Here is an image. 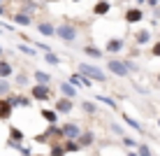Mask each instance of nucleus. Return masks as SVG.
Returning <instances> with one entry per match:
<instances>
[{
    "label": "nucleus",
    "mask_w": 160,
    "mask_h": 156,
    "mask_svg": "<svg viewBox=\"0 0 160 156\" xmlns=\"http://www.w3.org/2000/svg\"><path fill=\"white\" fill-rule=\"evenodd\" d=\"M107 70L112 72L114 77H118V79H128V77H130L128 68H125V63L121 58H109L107 61Z\"/></svg>",
    "instance_id": "obj_3"
},
{
    "label": "nucleus",
    "mask_w": 160,
    "mask_h": 156,
    "mask_svg": "<svg viewBox=\"0 0 160 156\" xmlns=\"http://www.w3.org/2000/svg\"><path fill=\"white\" fill-rule=\"evenodd\" d=\"M158 82H160V77H158Z\"/></svg>",
    "instance_id": "obj_45"
},
{
    "label": "nucleus",
    "mask_w": 160,
    "mask_h": 156,
    "mask_svg": "<svg viewBox=\"0 0 160 156\" xmlns=\"http://www.w3.org/2000/svg\"><path fill=\"white\" fill-rule=\"evenodd\" d=\"M40 114H42V119L47 121L49 126H56L58 121H60V119H58V112H56V110H49V107H42V112H40Z\"/></svg>",
    "instance_id": "obj_15"
},
{
    "label": "nucleus",
    "mask_w": 160,
    "mask_h": 156,
    "mask_svg": "<svg viewBox=\"0 0 160 156\" xmlns=\"http://www.w3.org/2000/svg\"><path fill=\"white\" fill-rule=\"evenodd\" d=\"M0 7H2V0H0Z\"/></svg>",
    "instance_id": "obj_43"
},
{
    "label": "nucleus",
    "mask_w": 160,
    "mask_h": 156,
    "mask_svg": "<svg viewBox=\"0 0 160 156\" xmlns=\"http://www.w3.org/2000/svg\"><path fill=\"white\" fill-rule=\"evenodd\" d=\"M9 89H12V82L0 79V98H2V96H7V93H9Z\"/></svg>",
    "instance_id": "obj_29"
},
{
    "label": "nucleus",
    "mask_w": 160,
    "mask_h": 156,
    "mask_svg": "<svg viewBox=\"0 0 160 156\" xmlns=\"http://www.w3.org/2000/svg\"><path fill=\"white\" fill-rule=\"evenodd\" d=\"M77 142H79L81 149H84V147H91V144L95 142V133H93V131H81V135L77 137Z\"/></svg>",
    "instance_id": "obj_14"
},
{
    "label": "nucleus",
    "mask_w": 160,
    "mask_h": 156,
    "mask_svg": "<svg viewBox=\"0 0 160 156\" xmlns=\"http://www.w3.org/2000/svg\"><path fill=\"white\" fill-rule=\"evenodd\" d=\"M123 47H125V40H121V37H112V40L104 44V51H107V54H118V51H123Z\"/></svg>",
    "instance_id": "obj_10"
},
{
    "label": "nucleus",
    "mask_w": 160,
    "mask_h": 156,
    "mask_svg": "<svg viewBox=\"0 0 160 156\" xmlns=\"http://www.w3.org/2000/svg\"><path fill=\"white\" fill-rule=\"evenodd\" d=\"M123 144H125V147H128V149H137V142L132 140L130 135H125V137H123Z\"/></svg>",
    "instance_id": "obj_34"
},
{
    "label": "nucleus",
    "mask_w": 160,
    "mask_h": 156,
    "mask_svg": "<svg viewBox=\"0 0 160 156\" xmlns=\"http://www.w3.org/2000/svg\"><path fill=\"white\" fill-rule=\"evenodd\" d=\"M109 131H114V133H116L118 137H125V131H123V128H121L118 124H114V121H112V124H109Z\"/></svg>",
    "instance_id": "obj_32"
},
{
    "label": "nucleus",
    "mask_w": 160,
    "mask_h": 156,
    "mask_svg": "<svg viewBox=\"0 0 160 156\" xmlns=\"http://www.w3.org/2000/svg\"><path fill=\"white\" fill-rule=\"evenodd\" d=\"M53 110L58 112V116L60 114H70L74 110V103H72V100H68V98H58V100H53Z\"/></svg>",
    "instance_id": "obj_6"
},
{
    "label": "nucleus",
    "mask_w": 160,
    "mask_h": 156,
    "mask_svg": "<svg viewBox=\"0 0 160 156\" xmlns=\"http://www.w3.org/2000/svg\"><path fill=\"white\" fill-rule=\"evenodd\" d=\"M23 142V131H21V128H9V142L7 144H21Z\"/></svg>",
    "instance_id": "obj_19"
},
{
    "label": "nucleus",
    "mask_w": 160,
    "mask_h": 156,
    "mask_svg": "<svg viewBox=\"0 0 160 156\" xmlns=\"http://www.w3.org/2000/svg\"><path fill=\"white\" fill-rule=\"evenodd\" d=\"M9 103H12V107H30L32 100L26 96H9Z\"/></svg>",
    "instance_id": "obj_18"
},
{
    "label": "nucleus",
    "mask_w": 160,
    "mask_h": 156,
    "mask_svg": "<svg viewBox=\"0 0 160 156\" xmlns=\"http://www.w3.org/2000/svg\"><path fill=\"white\" fill-rule=\"evenodd\" d=\"M58 86H60V93H63V98H68V100H74L77 96H79V91L70 84V82H58Z\"/></svg>",
    "instance_id": "obj_11"
},
{
    "label": "nucleus",
    "mask_w": 160,
    "mask_h": 156,
    "mask_svg": "<svg viewBox=\"0 0 160 156\" xmlns=\"http://www.w3.org/2000/svg\"><path fill=\"white\" fill-rule=\"evenodd\" d=\"M123 63H125V68H128V72H137L139 70V65H137L135 61H123Z\"/></svg>",
    "instance_id": "obj_35"
},
{
    "label": "nucleus",
    "mask_w": 160,
    "mask_h": 156,
    "mask_svg": "<svg viewBox=\"0 0 160 156\" xmlns=\"http://www.w3.org/2000/svg\"><path fill=\"white\" fill-rule=\"evenodd\" d=\"M12 19H14V24H19V26H32V16H26L21 12L12 14Z\"/></svg>",
    "instance_id": "obj_23"
},
{
    "label": "nucleus",
    "mask_w": 160,
    "mask_h": 156,
    "mask_svg": "<svg viewBox=\"0 0 160 156\" xmlns=\"http://www.w3.org/2000/svg\"><path fill=\"white\" fill-rule=\"evenodd\" d=\"M49 156H65V147H63V144H51Z\"/></svg>",
    "instance_id": "obj_30"
},
{
    "label": "nucleus",
    "mask_w": 160,
    "mask_h": 156,
    "mask_svg": "<svg viewBox=\"0 0 160 156\" xmlns=\"http://www.w3.org/2000/svg\"><path fill=\"white\" fill-rule=\"evenodd\" d=\"M32 47H35V49H40V51H44V54H49V51H51V47H49V44H44V42H32Z\"/></svg>",
    "instance_id": "obj_33"
},
{
    "label": "nucleus",
    "mask_w": 160,
    "mask_h": 156,
    "mask_svg": "<svg viewBox=\"0 0 160 156\" xmlns=\"http://www.w3.org/2000/svg\"><path fill=\"white\" fill-rule=\"evenodd\" d=\"M70 84H72L77 91H79V89H91L93 86V82L91 79H86L84 75H79V72H74V75H70Z\"/></svg>",
    "instance_id": "obj_8"
},
{
    "label": "nucleus",
    "mask_w": 160,
    "mask_h": 156,
    "mask_svg": "<svg viewBox=\"0 0 160 156\" xmlns=\"http://www.w3.org/2000/svg\"><path fill=\"white\" fill-rule=\"evenodd\" d=\"M16 84H19V86H26V84H28V75H19V77H16Z\"/></svg>",
    "instance_id": "obj_37"
},
{
    "label": "nucleus",
    "mask_w": 160,
    "mask_h": 156,
    "mask_svg": "<svg viewBox=\"0 0 160 156\" xmlns=\"http://www.w3.org/2000/svg\"><path fill=\"white\" fill-rule=\"evenodd\" d=\"M84 54H86V56H91V58H102V56H104L102 49L93 47V44H86V47H84Z\"/></svg>",
    "instance_id": "obj_22"
},
{
    "label": "nucleus",
    "mask_w": 160,
    "mask_h": 156,
    "mask_svg": "<svg viewBox=\"0 0 160 156\" xmlns=\"http://www.w3.org/2000/svg\"><path fill=\"white\" fill-rule=\"evenodd\" d=\"M125 21H128L130 26L144 21V9H142V7H130V9H125Z\"/></svg>",
    "instance_id": "obj_7"
},
{
    "label": "nucleus",
    "mask_w": 160,
    "mask_h": 156,
    "mask_svg": "<svg viewBox=\"0 0 160 156\" xmlns=\"http://www.w3.org/2000/svg\"><path fill=\"white\" fill-rule=\"evenodd\" d=\"M72 3H81V0H72Z\"/></svg>",
    "instance_id": "obj_42"
},
{
    "label": "nucleus",
    "mask_w": 160,
    "mask_h": 156,
    "mask_svg": "<svg viewBox=\"0 0 160 156\" xmlns=\"http://www.w3.org/2000/svg\"><path fill=\"white\" fill-rule=\"evenodd\" d=\"M2 54H5V49H2V47H0V58H2Z\"/></svg>",
    "instance_id": "obj_39"
},
{
    "label": "nucleus",
    "mask_w": 160,
    "mask_h": 156,
    "mask_svg": "<svg viewBox=\"0 0 160 156\" xmlns=\"http://www.w3.org/2000/svg\"><path fill=\"white\" fill-rule=\"evenodd\" d=\"M2 14H5V7H0V16H2Z\"/></svg>",
    "instance_id": "obj_40"
},
{
    "label": "nucleus",
    "mask_w": 160,
    "mask_h": 156,
    "mask_svg": "<svg viewBox=\"0 0 160 156\" xmlns=\"http://www.w3.org/2000/svg\"><path fill=\"white\" fill-rule=\"evenodd\" d=\"M35 28H37V33L44 35V37H56V26H53L51 21H40Z\"/></svg>",
    "instance_id": "obj_9"
},
{
    "label": "nucleus",
    "mask_w": 160,
    "mask_h": 156,
    "mask_svg": "<svg viewBox=\"0 0 160 156\" xmlns=\"http://www.w3.org/2000/svg\"><path fill=\"white\" fill-rule=\"evenodd\" d=\"M60 131H63V137L65 140H77V137L81 135V128L74 124V121H68V124L60 126Z\"/></svg>",
    "instance_id": "obj_5"
},
{
    "label": "nucleus",
    "mask_w": 160,
    "mask_h": 156,
    "mask_svg": "<svg viewBox=\"0 0 160 156\" xmlns=\"http://www.w3.org/2000/svg\"><path fill=\"white\" fill-rule=\"evenodd\" d=\"M151 56H156V58H160V42H156V44H151Z\"/></svg>",
    "instance_id": "obj_36"
},
{
    "label": "nucleus",
    "mask_w": 160,
    "mask_h": 156,
    "mask_svg": "<svg viewBox=\"0 0 160 156\" xmlns=\"http://www.w3.org/2000/svg\"><path fill=\"white\" fill-rule=\"evenodd\" d=\"M125 156H139V154H137V149H130V152L125 154Z\"/></svg>",
    "instance_id": "obj_38"
},
{
    "label": "nucleus",
    "mask_w": 160,
    "mask_h": 156,
    "mask_svg": "<svg viewBox=\"0 0 160 156\" xmlns=\"http://www.w3.org/2000/svg\"><path fill=\"white\" fill-rule=\"evenodd\" d=\"M77 72L79 75H84L86 79H91V82H107V72H104L102 68H98L95 63H79V68H77Z\"/></svg>",
    "instance_id": "obj_1"
},
{
    "label": "nucleus",
    "mask_w": 160,
    "mask_h": 156,
    "mask_svg": "<svg viewBox=\"0 0 160 156\" xmlns=\"http://www.w3.org/2000/svg\"><path fill=\"white\" fill-rule=\"evenodd\" d=\"M109 12H112V3H109V0H98L95 7H93V14L95 16H104Z\"/></svg>",
    "instance_id": "obj_13"
},
{
    "label": "nucleus",
    "mask_w": 160,
    "mask_h": 156,
    "mask_svg": "<svg viewBox=\"0 0 160 156\" xmlns=\"http://www.w3.org/2000/svg\"><path fill=\"white\" fill-rule=\"evenodd\" d=\"M56 37L70 47L72 42H77V37H79V30H77L74 24H60V26H56Z\"/></svg>",
    "instance_id": "obj_2"
},
{
    "label": "nucleus",
    "mask_w": 160,
    "mask_h": 156,
    "mask_svg": "<svg viewBox=\"0 0 160 156\" xmlns=\"http://www.w3.org/2000/svg\"><path fill=\"white\" fill-rule=\"evenodd\" d=\"M30 98H32V100H42V103H47V100H53V98H51V86L32 84V89H30Z\"/></svg>",
    "instance_id": "obj_4"
},
{
    "label": "nucleus",
    "mask_w": 160,
    "mask_h": 156,
    "mask_svg": "<svg viewBox=\"0 0 160 156\" xmlns=\"http://www.w3.org/2000/svg\"><path fill=\"white\" fill-rule=\"evenodd\" d=\"M158 126H160V119H158Z\"/></svg>",
    "instance_id": "obj_44"
},
{
    "label": "nucleus",
    "mask_w": 160,
    "mask_h": 156,
    "mask_svg": "<svg viewBox=\"0 0 160 156\" xmlns=\"http://www.w3.org/2000/svg\"><path fill=\"white\" fill-rule=\"evenodd\" d=\"M123 124H125V126H130L132 131H137V133H144V126H142L137 119H132L130 114H123Z\"/></svg>",
    "instance_id": "obj_20"
},
{
    "label": "nucleus",
    "mask_w": 160,
    "mask_h": 156,
    "mask_svg": "<svg viewBox=\"0 0 160 156\" xmlns=\"http://www.w3.org/2000/svg\"><path fill=\"white\" fill-rule=\"evenodd\" d=\"M16 49H19L21 54H26V56H32V58L37 56V49H35V47H28V44H19Z\"/></svg>",
    "instance_id": "obj_25"
},
{
    "label": "nucleus",
    "mask_w": 160,
    "mask_h": 156,
    "mask_svg": "<svg viewBox=\"0 0 160 156\" xmlns=\"http://www.w3.org/2000/svg\"><path fill=\"white\" fill-rule=\"evenodd\" d=\"M32 156H47V154H32Z\"/></svg>",
    "instance_id": "obj_41"
},
{
    "label": "nucleus",
    "mask_w": 160,
    "mask_h": 156,
    "mask_svg": "<svg viewBox=\"0 0 160 156\" xmlns=\"http://www.w3.org/2000/svg\"><path fill=\"white\" fill-rule=\"evenodd\" d=\"M12 103H9V98L0 100V119H9V114H12Z\"/></svg>",
    "instance_id": "obj_21"
},
{
    "label": "nucleus",
    "mask_w": 160,
    "mask_h": 156,
    "mask_svg": "<svg viewBox=\"0 0 160 156\" xmlns=\"http://www.w3.org/2000/svg\"><path fill=\"white\" fill-rule=\"evenodd\" d=\"M81 107H84V112H88V114L98 112V105H95V103H91V100H84V103H81Z\"/></svg>",
    "instance_id": "obj_31"
},
{
    "label": "nucleus",
    "mask_w": 160,
    "mask_h": 156,
    "mask_svg": "<svg viewBox=\"0 0 160 156\" xmlns=\"http://www.w3.org/2000/svg\"><path fill=\"white\" fill-rule=\"evenodd\" d=\"M135 44H139V47H144V44H151V30L146 28H139L135 35Z\"/></svg>",
    "instance_id": "obj_17"
},
{
    "label": "nucleus",
    "mask_w": 160,
    "mask_h": 156,
    "mask_svg": "<svg viewBox=\"0 0 160 156\" xmlns=\"http://www.w3.org/2000/svg\"><path fill=\"white\" fill-rule=\"evenodd\" d=\"M32 79H35L37 84H42V86H51L53 77L49 75V72H44V70H35V72H32Z\"/></svg>",
    "instance_id": "obj_12"
},
{
    "label": "nucleus",
    "mask_w": 160,
    "mask_h": 156,
    "mask_svg": "<svg viewBox=\"0 0 160 156\" xmlns=\"http://www.w3.org/2000/svg\"><path fill=\"white\" fill-rule=\"evenodd\" d=\"M44 61H47L49 65H60V58L56 56L53 51H49V54H44Z\"/></svg>",
    "instance_id": "obj_27"
},
{
    "label": "nucleus",
    "mask_w": 160,
    "mask_h": 156,
    "mask_svg": "<svg viewBox=\"0 0 160 156\" xmlns=\"http://www.w3.org/2000/svg\"><path fill=\"white\" fill-rule=\"evenodd\" d=\"M95 100H100V103H102V105H107L109 110H116V100H114V98H109V96H102V93H98Z\"/></svg>",
    "instance_id": "obj_24"
},
{
    "label": "nucleus",
    "mask_w": 160,
    "mask_h": 156,
    "mask_svg": "<svg viewBox=\"0 0 160 156\" xmlns=\"http://www.w3.org/2000/svg\"><path fill=\"white\" fill-rule=\"evenodd\" d=\"M12 75H14V65L9 63V61L0 58V79H9Z\"/></svg>",
    "instance_id": "obj_16"
},
{
    "label": "nucleus",
    "mask_w": 160,
    "mask_h": 156,
    "mask_svg": "<svg viewBox=\"0 0 160 156\" xmlns=\"http://www.w3.org/2000/svg\"><path fill=\"white\" fill-rule=\"evenodd\" d=\"M137 154L139 156H153V152H151V147H148V144H137Z\"/></svg>",
    "instance_id": "obj_28"
},
{
    "label": "nucleus",
    "mask_w": 160,
    "mask_h": 156,
    "mask_svg": "<svg viewBox=\"0 0 160 156\" xmlns=\"http://www.w3.org/2000/svg\"><path fill=\"white\" fill-rule=\"evenodd\" d=\"M63 147H65V152H79V142H77V140H65L63 142Z\"/></svg>",
    "instance_id": "obj_26"
}]
</instances>
